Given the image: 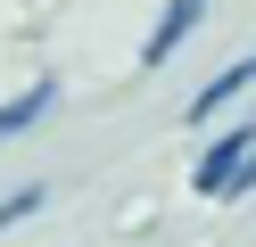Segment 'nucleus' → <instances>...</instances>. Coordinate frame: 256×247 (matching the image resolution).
<instances>
[{
	"instance_id": "1",
	"label": "nucleus",
	"mask_w": 256,
	"mask_h": 247,
	"mask_svg": "<svg viewBox=\"0 0 256 247\" xmlns=\"http://www.w3.org/2000/svg\"><path fill=\"white\" fill-rule=\"evenodd\" d=\"M248 148H256V115H240V124H223L215 140H206V157L190 165V190H198V198H215V190H223V173H232V165L248 157Z\"/></svg>"
},
{
	"instance_id": "2",
	"label": "nucleus",
	"mask_w": 256,
	"mask_h": 247,
	"mask_svg": "<svg viewBox=\"0 0 256 247\" xmlns=\"http://www.w3.org/2000/svg\"><path fill=\"white\" fill-rule=\"evenodd\" d=\"M240 91H256V49H248V58H240V66H223V74H215V82H206V91H198V99H190V107H182V115H190V124H198V132H206V124H215V115H223V107H232V99H240Z\"/></svg>"
},
{
	"instance_id": "3",
	"label": "nucleus",
	"mask_w": 256,
	"mask_h": 247,
	"mask_svg": "<svg viewBox=\"0 0 256 247\" xmlns=\"http://www.w3.org/2000/svg\"><path fill=\"white\" fill-rule=\"evenodd\" d=\"M206 8H215V0H166V25L149 33V49H140V66H166L174 49H182L190 33H198V16H206Z\"/></svg>"
},
{
	"instance_id": "4",
	"label": "nucleus",
	"mask_w": 256,
	"mask_h": 247,
	"mask_svg": "<svg viewBox=\"0 0 256 247\" xmlns=\"http://www.w3.org/2000/svg\"><path fill=\"white\" fill-rule=\"evenodd\" d=\"M50 99H58V82H34V91H17L8 107H0V140H17V132H34L42 115H50Z\"/></svg>"
},
{
	"instance_id": "5",
	"label": "nucleus",
	"mask_w": 256,
	"mask_h": 247,
	"mask_svg": "<svg viewBox=\"0 0 256 247\" xmlns=\"http://www.w3.org/2000/svg\"><path fill=\"white\" fill-rule=\"evenodd\" d=\"M25 214H42V181H25L17 198H0V231H17Z\"/></svg>"
},
{
	"instance_id": "6",
	"label": "nucleus",
	"mask_w": 256,
	"mask_h": 247,
	"mask_svg": "<svg viewBox=\"0 0 256 247\" xmlns=\"http://www.w3.org/2000/svg\"><path fill=\"white\" fill-rule=\"evenodd\" d=\"M248 190H256V148L232 165V173H223V190H215V198H248Z\"/></svg>"
},
{
	"instance_id": "7",
	"label": "nucleus",
	"mask_w": 256,
	"mask_h": 247,
	"mask_svg": "<svg viewBox=\"0 0 256 247\" xmlns=\"http://www.w3.org/2000/svg\"><path fill=\"white\" fill-rule=\"evenodd\" d=\"M248 115H256V107H248Z\"/></svg>"
}]
</instances>
